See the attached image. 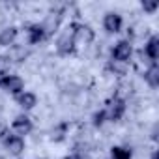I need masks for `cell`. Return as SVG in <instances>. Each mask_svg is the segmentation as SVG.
<instances>
[{"label":"cell","instance_id":"cell-1","mask_svg":"<svg viewBox=\"0 0 159 159\" xmlns=\"http://www.w3.org/2000/svg\"><path fill=\"white\" fill-rule=\"evenodd\" d=\"M69 32H71L75 43H81V45H88V43H92L94 38H96L94 30H92L88 25H84V23H71V25H69Z\"/></svg>","mask_w":159,"mask_h":159},{"label":"cell","instance_id":"cell-2","mask_svg":"<svg viewBox=\"0 0 159 159\" xmlns=\"http://www.w3.org/2000/svg\"><path fill=\"white\" fill-rule=\"evenodd\" d=\"M0 88L4 92H8V94H11V96H17V94H21L25 90V81L19 75L8 73V75L0 77Z\"/></svg>","mask_w":159,"mask_h":159},{"label":"cell","instance_id":"cell-3","mask_svg":"<svg viewBox=\"0 0 159 159\" xmlns=\"http://www.w3.org/2000/svg\"><path fill=\"white\" fill-rule=\"evenodd\" d=\"M54 47H56V52H58L60 56H69V54H73V52H75L77 43H75V39H73V36H71L69 28L58 36V39H56Z\"/></svg>","mask_w":159,"mask_h":159},{"label":"cell","instance_id":"cell-4","mask_svg":"<svg viewBox=\"0 0 159 159\" xmlns=\"http://www.w3.org/2000/svg\"><path fill=\"white\" fill-rule=\"evenodd\" d=\"M131 54H133V45H131V41H127V39H122V41L114 43V47H112V60L129 64V60H131Z\"/></svg>","mask_w":159,"mask_h":159},{"label":"cell","instance_id":"cell-5","mask_svg":"<svg viewBox=\"0 0 159 159\" xmlns=\"http://www.w3.org/2000/svg\"><path fill=\"white\" fill-rule=\"evenodd\" d=\"M105 112H107V120L109 122H118L124 116V112H125V101L122 98H112L107 103Z\"/></svg>","mask_w":159,"mask_h":159},{"label":"cell","instance_id":"cell-6","mask_svg":"<svg viewBox=\"0 0 159 159\" xmlns=\"http://www.w3.org/2000/svg\"><path fill=\"white\" fill-rule=\"evenodd\" d=\"M11 129H13V135H19L25 139V135H28L32 129H34V124H32V118L26 116V114H19L13 118L11 122Z\"/></svg>","mask_w":159,"mask_h":159},{"label":"cell","instance_id":"cell-7","mask_svg":"<svg viewBox=\"0 0 159 159\" xmlns=\"http://www.w3.org/2000/svg\"><path fill=\"white\" fill-rule=\"evenodd\" d=\"M124 26V19L120 13L116 11H109L105 17H103V28L109 32V34H118Z\"/></svg>","mask_w":159,"mask_h":159},{"label":"cell","instance_id":"cell-8","mask_svg":"<svg viewBox=\"0 0 159 159\" xmlns=\"http://www.w3.org/2000/svg\"><path fill=\"white\" fill-rule=\"evenodd\" d=\"M2 142H4V148L11 155H21L25 152V139L19 135H6Z\"/></svg>","mask_w":159,"mask_h":159},{"label":"cell","instance_id":"cell-9","mask_svg":"<svg viewBox=\"0 0 159 159\" xmlns=\"http://www.w3.org/2000/svg\"><path fill=\"white\" fill-rule=\"evenodd\" d=\"M15 103L23 109V111H32L38 105V96L30 90H23L21 94L15 96Z\"/></svg>","mask_w":159,"mask_h":159},{"label":"cell","instance_id":"cell-10","mask_svg":"<svg viewBox=\"0 0 159 159\" xmlns=\"http://www.w3.org/2000/svg\"><path fill=\"white\" fill-rule=\"evenodd\" d=\"M45 38H47V34H45V30H43L41 25H30V26H28V30H26V39H28L30 45L41 43Z\"/></svg>","mask_w":159,"mask_h":159},{"label":"cell","instance_id":"cell-11","mask_svg":"<svg viewBox=\"0 0 159 159\" xmlns=\"http://www.w3.org/2000/svg\"><path fill=\"white\" fill-rule=\"evenodd\" d=\"M19 36V30L15 26H6L0 30V47H11L15 45V39Z\"/></svg>","mask_w":159,"mask_h":159},{"label":"cell","instance_id":"cell-12","mask_svg":"<svg viewBox=\"0 0 159 159\" xmlns=\"http://www.w3.org/2000/svg\"><path fill=\"white\" fill-rule=\"evenodd\" d=\"M6 58L10 62H25L28 58V49L23 47V45H11L8 54H6Z\"/></svg>","mask_w":159,"mask_h":159},{"label":"cell","instance_id":"cell-13","mask_svg":"<svg viewBox=\"0 0 159 159\" xmlns=\"http://www.w3.org/2000/svg\"><path fill=\"white\" fill-rule=\"evenodd\" d=\"M60 19H62L60 13H49V15L45 17V21L41 23V26H43V30H45L47 36L58 30V26H60Z\"/></svg>","mask_w":159,"mask_h":159},{"label":"cell","instance_id":"cell-14","mask_svg":"<svg viewBox=\"0 0 159 159\" xmlns=\"http://www.w3.org/2000/svg\"><path fill=\"white\" fill-rule=\"evenodd\" d=\"M144 52H146V56L152 60V64H155V60H157V56H159V39H157V36H152V38L146 41Z\"/></svg>","mask_w":159,"mask_h":159},{"label":"cell","instance_id":"cell-15","mask_svg":"<svg viewBox=\"0 0 159 159\" xmlns=\"http://www.w3.org/2000/svg\"><path fill=\"white\" fill-rule=\"evenodd\" d=\"M144 79H146V83H148L152 88H157V86H159V67H157V64H152V66L146 69Z\"/></svg>","mask_w":159,"mask_h":159},{"label":"cell","instance_id":"cell-16","mask_svg":"<svg viewBox=\"0 0 159 159\" xmlns=\"http://www.w3.org/2000/svg\"><path fill=\"white\" fill-rule=\"evenodd\" d=\"M111 157L112 159H131L133 157V152L127 146H114L111 150Z\"/></svg>","mask_w":159,"mask_h":159},{"label":"cell","instance_id":"cell-17","mask_svg":"<svg viewBox=\"0 0 159 159\" xmlns=\"http://www.w3.org/2000/svg\"><path fill=\"white\" fill-rule=\"evenodd\" d=\"M66 131H67V124H58V125L52 127V131H51V139L56 140V142H60V140L66 139Z\"/></svg>","mask_w":159,"mask_h":159},{"label":"cell","instance_id":"cell-18","mask_svg":"<svg viewBox=\"0 0 159 159\" xmlns=\"http://www.w3.org/2000/svg\"><path fill=\"white\" fill-rule=\"evenodd\" d=\"M127 66H129V64H125V62H116V60H111V64H109L111 71H112L114 75H118V77H122V75L127 73Z\"/></svg>","mask_w":159,"mask_h":159},{"label":"cell","instance_id":"cell-19","mask_svg":"<svg viewBox=\"0 0 159 159\" xmlns=\"http://www.w3.org/2000/svg\"><path fill=\"white\" fill-rule=\"evenodd\" d=\"M157 8H159V2H157V0H144V2H142V10H144L146 13H155Z\"/></svg>","mask_w":159,"mask_h":159},{"label":"cell","instance_id":"cell-20","mask_svg":"<svg viewBox=\"0 0 159 159\" xmlns=\"http://www.w3.org/2000/svg\"><path fill=\"white\" fill-rule=\"evenodd\" d=\"M105 122H109V120H107V112H105V109H101V111H98V112L94 114V125H96V127H101Z\"/></svg>","mask_w":159,"mask_h":159},{"label":"cell","instance_id":"cell-21","mask_svg":"<svg viewBox=\"0 0 159 159\" xmlns=\"http://www.w3.org/2000/svg\"><path fill=\"white\" fill-rule=\"evenodd\" d=\"M10 66H11V62H10L6 56H2V54H0V77L10 73Z\"/></svg>","mask_w":159,"mask_h":159},{"label":"cell","instance_id":"cell-22","mask_svg":"<svg viewBox=\"0 0 159 159\" xmlns=\"http://www.w3.org/2000/svg\"><path fill=\"white\" fill-rule=\"evenodd\" d=\"M6 135H8V125H6L2 120H0V140H4Z\"/></svg>","mask_w":159,"mask_h":159},{"label":"cell","instance_id":"cell-23","mask_svg":"<svg viewBox=\"0 0 159 159\" xmlns=\"http://www.w3.org/2000/svg\"><path fill=\"white\" fill-rule=\"evenodd\" d=\"M67 159H84V155H81V153H71Z\"/></svg>","mask_w":159,"mask_h":159},{"label":"cell","instance_id":"cell-24","mask_svg":"<svg viewBox=\"0 0 159 159\" xmlns=\"http://www.w3.org/2000/svg\"><path fill=\"white\" fill-rule=\"evenodd\" d=\"M152 159H157V152H153V153H152Z\"/></svg>","mask_w":159,"mask_h":159}]
</instances>
